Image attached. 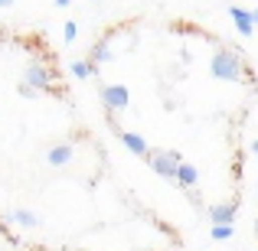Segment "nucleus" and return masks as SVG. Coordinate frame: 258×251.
<instances>
[{
  "label": "nucleus",
  "mask_w": 258,
  "mask_h": 251,
  "mask_svg": "<svg viewBox=\"0 0 258 251\" xmlns=\"http://www.w3.org/2000/svg\"><path fill=\"white\" fill-rule=\"evenodd\" d=\"M7 222H13V225H20V228H36L39 225V215L30 212V209H13V212L7 215Z\"/></svg>",
  "instance_id": "obj_10"
},
{
  "label": "nucleus",
  "mask_w": 258,
  "mask_h": 251,
  "mask_svg": "<svg viewBox=\"0 0 258 251\" xmlns=\"http://www.w3.org/2000/svg\"><path fill=\"white\" fill-rule=\"evenodd\" d=\"M147 163H151V170L157 176H164V180H173L176 176V163H180V150H147L144 153Z\"/></svg>",
  "instance_id": "obj_3"
},
{
  "label": "nucleus",
  "mask_w": 258,
  "mask_h": 251,
  "mask_svg": "<svg viewBox=\"0 0 258 251\" xmlns=\"http://www.w3.org/2000/svg\"><path fill=\"white\" fill-rule=\"evenodd\" d=\"M176 186H183V189H193L196 183H200V170H196L193 163H186V160H180L176 163Z\"/></svg>",
  "instance_id": "obj_9"
},
{
  "label": "nucleus",
  "mask_w": 258,
  "mask_h": 251,
  "mask_svg": "<svg viewBox=\"0 0 258 251\" xmlns=\"http://www.w3.org/2000/svg\"><path fill=\"white\" fill-rule=\"evenodd\" d=\"M72 75L76 78H92V75H98V65L88 62V59H79V62H72Z\"/></svg>",
  "instance_id": "obj_12"
},
{
  "label": "nucleus",
  "mask_w": 258,
  "mask_h": 251,
  "mask_svg": "<svg viewBox=\"0 0 258 251\" xmlns=\"http://www.w3.org/2000/svg\"><path fill=\"white\" fill-rule=\"evenodd\" d=\"M62 36H66V43H76V36H79V26L72 23V20H69V23L62 26Z\"/></svg>",
  "instance_id": "obj_14"
},
{
  "label": "nucleus",
  "mask_w": 258,
  "mask_h": 251,
  "mask_svg": "<svg viewBox=\"0 0 258 251\" xmlns=\"http://www.w3.org/2000/svg\"><path fill=\"white\" fill-rule=\"evenodd\" d=\"M144 251H157V248H144Z\"/></svg>",
  "instance_id": "obj_21"
},
{
  "label": "nucleus",
  "mask_w": 258,
  "mask_h": 251,
  "mask_svg": "<svg viewBox=\"0 0 258 251\" xmlns=\"http://www.w3.org/2000/svg\"><path fill=\"white\" fill-rule=\"evenodd\" d=\"M252 153H255V157H258V140H255V144H252Z\"/></svg>",
  "instance_id": "obj_19"
},
{
  "label": "nucleus",
  "mask_w": 258,
  "mask_h": 251,
  "mask_svg": "<svg viewBox=\"0 0 258 251\" xmlns=\"http://www.w3.org/2000/svg\"><path fill=\"white\" fill-rule=\"evenodd\" d=\"M56 75H59V72H56V69H49V65H43V62H30V65H26V72H23V82H26V85H33L36 92L62 95V88L56 85Z\"/></svg>",
  "instance_id": "obj_2"
},
{
  "label": "nucleus",
  "mask_w": 258,
  "mask_h": 251,
  "mask_svg": "<svg viewBox=\"0 0 258 251\" xmlns=\"http://www.w3.org/2000/svg\"><path fill=\"white\" fill-rule=\"evenodd\" d=\"M72 160H76V147L72 144H56L46 150V163L49 166H69Z\"/></svg>",
  "instance_id": "obj_8"
},
{
  "label": "nucleus",
  "mask_w": 258,
  "mask_h": 251,
  "mask_svg": "<svg viewBox=\"0 0 258 251\" xmlns=\"http://www.w3.org/2000/svg\"><path fill=\"white\" fill-rule=\"evenodd\" d=\"M252 20H255V26H258V7H255V10H252Z\"/></svg>",
  "instance_id": "obj_16"
},
{
  "label": "nucleus",
  "mask_w": 258,
  "mask_h": 251,
  "mask_svg": "<svg viewBox=\"0 0 258 251\" xmlns=\"http://www.w3.org/2000/svg\"><path fill=\"white\" fill-rule=\"evenodd\" d=\"M98 98L108 111H124V108L131 105V92H127L124 85H101Z\"/></svg>",
  "instance_id": "obj_4"
},
{
  "label": "nucleus",
  "mask_w": 258,
  "mask_h": 251,
  "mask_svg": "<svg viewBox=\"0 0 258 251\" xmlns=\"http://www.w3.org/2000/svg\"><path fill=\"white\" fill-rule=\"evenodd\" d=\"M56 7H69V0H56Z\"/></svg>",
  "instance_id": "obj_17"
},
{
  "label": "nucleus",
  "mask_w": 258,
  "mask_h": 251,
  "mask_svg": "<svg viewBox=\"0 0 258 251\" xmlns=\"http://www.w3.org/2000/svg\"><path fill=\"white\" fill-rule=\"evenodd\" d=\"M79 251H82V248H79Z\"/></svg>",
  "instance_id": "obj_22"
},
{
  "label": "nucleus",
  "mask_w": 258,
  "mask_h": 251,
  "mask_svg": "<svg viewBox=\"0 0 258 251\" xmlns=\"http://www.w3.org/2000/svg\"><path fill=\"white\" fill-rule=\"evenodd\" d=\"M209 69H213V75L222 78V82H248L245 62L239 59V52L226 49V46H219V49L213 52V62H209Z\"/></svg>",
  "instance_id": "obj_1"
},
{
  "label": "nucleus",
  "mask_w": 258,
  "mask_h": 251,
  "mask_svg": "<svg viewBox=\"0 0 258 251\" xmlns=\"http://www.w3.org/2000/svg\"><path fill=\"white\" fill-rule=\"evenodd\" d=\"M235 235V225H213L209 228V238L213 241H229Z\"/></svg>",
  "instance_id": "obj_13"
},
{
  "label": "nucleus",
  "mask_w": 258,
  "mask_h": 251,
  "mask_svg": "<svg viewBox=\"0 0 258 251\" xmlns=\"http://www.w3.org/2000/svg\"><path fill=\"white\" fill-rule=\"evenodd\" d=\"M229 17H232V23H235V30H239V36H245V39H252L255 36V20H252V10H242V7H229Z\"/></svg>",
  "instance_id": "obj_7"
},
{
  "label": "nucleus",
  "mask_w": 258,
  "mask_h": 251,
  "mask_svg": "<svg viewBox=\"0 0 258 251\" xmlns=\"http://www.w3.org/2000/svg\"><path fill=\"white\" fill-rule=\"evenodd\" d=\"M255 235H258V222H255Z\"/></svg>",
  "instance_id": "obj_20"
},
{
  "label": "nucleus",
  "mask_w": 258,
  "mask_h": 251,
  "mask_svg": "<svg viewBox=\"0 0 258 251\" xmlns=\"http://www.w3.org/2000/svg\"><path fill=\"white\" fill-rule=\"evenodd\" d=\"M17 92L23 95V98H36V88H33V85H26V82H20V85H17Z\"/></svg>",
  "instance_id": "obj_15"
},
{
  "label": "nucleus",
  "mask_w": 258,
  "mask_h": 251,
  "mask_svg": "<svg viewBox=\"0 0 258 251\" xmlns=\"http://www.w3.org/2000/svg\"><path fill=\"white\" fill-rule=\"evenodd\" d=\"M108 124H111V131L118 134V140H121V144H124L131 153H138V157H144V153H147V140L141 137V134H134V131H121L118 121H114V111H108Z\"/></svg>",
  "instance_id": "obj_5"
},
{
  "label": "nucleus",
  "mask_w": 258,
  "mask_h": 251,
  "mask_svg": "<svg viewBox=\"0 0 258 251\" xmlns=\"http://www.w3.org/2000/svg\"><path fill=\"white\" fill-rule=\"evenodd\" d=\"M0 7H13V0H0Z\"/></svg>",
  "instance_id": "obj_18"
},
{
  "label": "nucleus",
  "mask_w": 258,
  "mask_h": 251,
  "mask_svg": "<svg viewBox=\"0 0 258 251\" xmlns=\"http://www.w3.org/2000/svg\"><path fill=\"white\" fill-rule=\"evenodd\" d=\"M111 56H114V52H111V39H108V36H101L98 43L92 46V59H88V62L101 65V62H111Z\"/></svg>",
  "instance_id": "obj_11"
},
{
  "label": "nucleus",
  "mask_w": 258,
  "mask_h": 251,
  "mask_svg": "<svg viewBox=\"0 0 258 251\" xmlns=\"http://www.w3.org/2000/svg\"><path fill=\"white\" fill-rule=\"evenodd\" d=\"M213 225H235V212H239V202L229 199V202H216V206L206 209Z\"/></svg>",
  "instance_id": "obj_6"
}]
</instances>
